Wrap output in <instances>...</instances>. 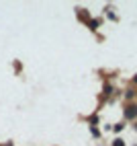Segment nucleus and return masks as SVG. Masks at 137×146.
Here are the masks:
<instances>
[{"mask_svg":"<svg viewBox=\"0 0 137 146\" xmlns=\"http://www.w3.org/2000/svg\"><path fill=\"white\" fill-rule=\"evenodd\" d=\"M125 115H127V117H135V115H137V107H127Z\"/></svg>","mask_w":137,"mask_h":146,"instance_id":"obj_1","label":"nucleus"},{"mask_svg":"<svg viewBox=\"0 0 137 146\" xmlns=\"http://www.w3.org/2000/svg\"><path fill=\"white\" fill-rule=\"evenodd\" d=\"M113 146H125V144H123V140H115V144H113Z\"/></svg>","mask_w":137,"mask_h":146,"instance_id":"obj_2","label":"nucleus"}]
</instances>
